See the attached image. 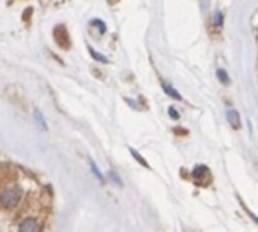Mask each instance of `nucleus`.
I'll return each instance as SVG.
<instances>
[{
  "instance_id": "obj_1",
  "label": "nucleus",
  "mask_w": 258,
  "mask_h": 232,
  "mask_svg": "<svg viewBox=\"0 0 258 232\" xmlns=\"http://www.w3.org/2000/svg\"><path fill=\"white\" fill-rule=\"evenodd\" d=\"M20 197H22V191L19 187H7L2 194H0V202L5 208H14L19 202H20Z\"/></svg>"
},
{
  "instance_id": "obj_2",
  "label": "nucleus",
  "mask_w": 258,
  "mask_h": 232,
  "mask_svg": "<svg viewBox=\"0 0 258 232\" xmlns=\"http://www.w3.org/2000/svg\"><path fill=\"white\" fill-rule=\"evenodd\" d=\"M20 232H41V226L35 218H26L20 224Z\"/></svg>"
},
{
  "instance_id": "obj_3",
  "label": "nucleus",
  "mask_w": 258,
  "mask_h": 232,
  "mask_svg": "<svg viewBox=\"0 0 258 232\" xmlns=\"http://www.w3.org/2000/svg\"><path fill=\"white\" fill-rule=\"evenodd\" d=\"M226 120H228V123H229L234 129H240V128H241L240 114H238L235 109H229V111H226Z\"/></svg>"
},
{
  "instance_id": "obj_4",
  "label": "nucleus",
  "mask_w": 258,
  "mask_h": 232,
  "mask_svg": "<svg viewBox=\"0 0 258 232\" xmlns=\"http://www.w3.org/2000/svg\"><path fill=\"white\" fill-rule=\"evenodd\" d=\"M163 90H164V93H166L167 96H170L172 99H176V100H181V99H182L181 94H179L170 84H167V82H163Z\"/></svg>"
},
{
  "instance_id": "obj_5",
  "label": "nucleus",
  "mask_w": 258,
  "mask_h": 232,
  "mask_svg": "<svg viewBox=\"0 0 258 232\" xmlns=\"http://www.w3.org/2000/svg\"><path fill=\"white\" fill-rule=\"evenodd\" d=\"M205 175H208V169H207L205 166H198V167H195V170H193V176H195V178H204Z\"/></svg>"
},
{
  "instance_id": "obj_6",
  "label": "nucleus",
  "mask_w": 258,
  "mask_h": 232,
  "mask_svg": "<svg viewBox=\"0 0 258 232\" xmlns=\"http://www.w3.org/2000/svg\"><path fill=\"white\" fill-rule=\"evenodd\" d=\"M217 78H219V81H220L223 85H229V76H228V73H226L223 68H219V70H217Z\"/></svg>"
},
{
  "instance_id": "obj_7",
  "label": "nucleus",
  "mask_w": 258,
  "mask_h": 232,
  "mask_svg": "<svg viewBox=\"0 0 258 232\" xmlns=\"http://www.w3.org/2000/svg\"><path fill=\"white\" fill-rule=\"evenodd\" d=\"M88 50H90V53H91V56L96 59V61H99V62H103V64H106L108 62V58H105L103 55H100L99 52H96L93 47H88Z\"/></svg>"
},
{
  "instance_id": "obj_8",
  "label": "nucleus",
  "mask_w": 258,
  "mask_h": 232,
  "mask_svg": "<svg viewBox=\"0 0 258 232\" xmlns=\"http://www.w3.org/2000/svg\"><path fill=\"white\" fill-rule=\"evenodd\" d=\"M129 150H131V155H133V157H134V158H136V160H137V161H139L142 166H145V167H149V164L146 163V160H145V158H143V157H142V155H140V153H139L136 149H129Z\"/></svg>"
},
{
  "instance_id": "obj_9",
  "label": "nucleus",
  "mask_w": 258,
  "mask_h": 232,
  "mask_svg": "<svg viewBox=\"0 0 258 232\" xmlns=\"http://www.w3.org/2000/svg\"><path fill=\"white\" fill-rule=\"evenodd\" d=\"M91 170L94 172V175H96V176H97V178H99L100 181H103V176H102V173H100V170H99V169L96 167V164H94L93 161H91Z\"/></svg>"
},
{
  "instance_id": "obj_10",
  "label": "nucleus",
  "mask_w": 258,
  "mask_h": 232,
  "mask_svg": "<svg viewBox=\"0 0 258 232\" xmlns=\"http://www.w3.org/2000/svg\"><path fill=\"white\" fill-rule=\"evenodd\" d=\"M169 114H170V117H172V119H175V120H178V119H179V114H178V111H176L175 108H172V106L169 108Z\"/></svg>"
},
{
  "instance_id": "obj_11",
  "label": "nucleus",
  "mask_w": 258,
  "mask_h": 232,
  "mask_svg": "<svg viewBox=\"0 0 258 232\" xmlns=\"http://www.w3.org/2000/svg\"><path fill=\"white\" fill-rule=\"evenodd\" d=\"M222 22H223V14H222V13H217V14H216V19H214V25H216V26H220Z\"/></svg>"
},
{
  "instance_id": "obj_12",
  "label": "nucleus",
  "mask_w": 258,
  "mask_h": 232,
  "mask_svg": "<svg viewBox=\"0 0 258 232\" xmlns=\"http://www.w3.org/2000/svg\"><path fill=\"white\" fill-rule=\"evenodd\" d=\"M91 25H96V26H99L102 34H103V32H105V29H106V26H105V25H103V22H100V20H93V22H91Z\"/></svg>"
}]
</instances>
